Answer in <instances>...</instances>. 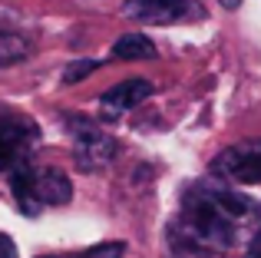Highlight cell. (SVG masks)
I'll list each match as a JSON object with an SVG mask.
<instances>
[{
  "instance_id": "6da1fadb",
  "label": "cell",
  "mask_w": 261,
  "mask_h": 258,
  "mask_svg": "<svg viewBox=\"0 0 261 258\" xmlns=\"http://www.w3.org/2000/svg\"><path fill=\"white\" fill-rule=\"evenodd\" d=\"M261 232V202L228 182H195L169 225L172 258H222Z\"/></svg>"
},
{
  "instance_id": "7a4b0ae2",
  "label": "cell",
  "mask_w": 261,
  "mask_h": 258,
  "mask_svg": "<svg viewBox=\"0 0 261 258\" xmlns=\"http://www.w3.org/2000/svg\"><path fill=\"white\" fill-rule=\"evenodd\" d=\"M10 189L20 202L23 215H37L43 205H66L73 199V186L66 172L53 166H30L20 162L10 169Z\"/></svg>"
},
{
  "instance_id": "3957f363",
  "label": "cell",
  "mask_w": 261,
  "mask_h": 258,
  "mask_svg": "<svg viewBox=\"0 0 261 258\" xmlns=\"http://www.w3.org/2000/svg\"><path fill=\"white\" fill-rule=\"evenodd\" d=\"M66 126H70V142H73V156H76L80 169H86V172H99V169H106L109 162L116 159L119 142H116L106 129L96 126L93 119L70 116Z\"/></svg>"
},
{
  "instance_id": "277c9868",
  "label": "cell",
  "mask_w": 261,
  "mask_h": 258,
  "mask_svg": "<svg viewBox=\"0 0 261 258\" xmlns=\"http://www.w3.org/2000/svg\"><path fill=\"white\" fill-rule=\"evenodd\" d=\"M212 175L228 186H261V139H245L222 149L212 162Z\"/></svg>"
},
{
  "instance_id": "5b68a950",
  "label": "cell",
  "mask_w": 261,
  "mask_h": 258,
  "mask_svg": "<svg viewBox=\"0 0 261 258\" xmlns=\"http://www.w3.org/2000/svg\"><path fill=\"white\" fill-rule=\"evenodd\" d=\"M37 142H40V129L33 119L0 116V169H13L20 162H30V152Z\"/></svg>"
},
{
  "instance_id": "8992f818",
  "label": "cell",
  "mask_w": 261,
  "mask_h": 258,
  "mask_svg": "<svg viewBox=\"0 0 261 258\" xmlns=\"http://www.w3.org/2000/svg\"><path fill=\"white\" fill-rule=\"evenodd\" d=\"M122 13L129 20H136V23L166 27V23H178V20H189V17H202L205 10L195 0H126Z\"/></svg>"
},
{
  "instance_id": "52a82bcc",
  "label": "cell",
  "mask_w": 261,
  "mask_h": 258,
  "mask_svg": "<svg viewBox=\"0 0 261 258\" xmlns=\"http://www.w3.org/2000/svg\"><path fill=\"white\" fill-rule=\"evenodd\" d=\"M152 96V83H146V80H126V83H116L113 90H106L99 96V110H102V119H119L122 113L136 110V106L142 103V99Z\"/></svg>"
},
{
  "instance_id": "ba28073f",
  "label": "cell",
  "mask_w": 261,
  "mask_h": 258,
  "mask_svg": "<svg viewBox=\"0 0 261 258\" xmlns=\"http://www.w3.org/2000/svg\"><path fill=\"white\" fill-rule=\"evenodd\" d=\"M113 53L119 60H155V43L142 33H126V37L116 40Z\"/></svg>"
},
{
  "instance_id": "9c48e42d",
  "label": "cell",
  "mask_w": 261,
  "mask_h": 258,
  "mask_svg": "<svg viewBox=\"0 0 261 258\" xmlns=\"http://www.w3.org/2000/svg\"><path fill=\"white\" fill-rule=\"evenodd\" d=\"M30 50H33V43L23 33L0 30V66H13V63H20V60H27Z\"/></svg>"
},
{
  "instance_id": "30bf717a",
  "label": "cell",
  "mask_w": 261,
  "mask_h": 258,
  "mask_svg": "<svg viewBox=\"0 0 261 258\" xmlns=\"http://www.w3.org/2000/svg\"><path fill=\"white\" fill-rule=\"evenodd\" d=\"M96 66H99L96 60H73V63L63 70V83H80V80L89 76V73H93Z\"/></svg>"
},
{
  "instance_id": "8fae6325",
  "label": "cell",
  "mask_w": 261,
  "mask_h": 258,
  "mask_svg": "<svg viewBox=\"0 0 261 258\" xmlns=\"http://www.w3.org/2000/svg\"><path fill=\"white\" fill-rule=\"evenodd\" d=\"M122 252H126V245H122V242H102V245L83 252L80 258H122Z\"/></svg>"
},
{
  "instance_id": "7c38bea8",
  "label": "cell",
  "mask_w": 261,
  "mask_h": 258,
  "mask_svg": "<svg viewBox=\"0 0 261 258\" xmlns=\"http://www.w3.org/2000/svg\"><path fill=\"white\" fill-rule=\"evenodd\" d=\"M0 258H17V245H13L10 235L0 232Z\"/></svg>"
},
{
  "instance_id": "4fadbf2b",
  "label": "cell",
  "mask_w": 261,
  "mask_h": 258,
  "mask_svg": "<svg viewBox=\"0 0 261 258\" xmlns=\"http://www.w3.org/2000/svg\"><path fill=\"white\" fill-rule=\"evenodd\" d=\"M245 258H261V232L248 242V252H245Z\"/></svg>"
},
{
  "instance_id": "5bb4252c",
  "label": "cell",
  "mask_w": 261,
  "mask_h": 258,
  "mask_svg": "<svg viewBox=\"0 0 261 258\" xmlns=\"http://www.w3.org/2000/svg\"><path fill=\"white\" fill-rule=\"evenodd\" d=\"M218 4H222V7H225V10H235V7H238V4H242V0H218Z\"/></svg>"
},
{
  "instance_id": "9a60e30c",
  "label": "cell",
  "mask_w": 261,
  "mask_h": 258,
  "mask_svg": "<svg viewBox=\"0 0 261 258\" xmlns=\"http://www.w3.org/2000/svg\"><path fill=\"white\" fill-rule=\"evenodd\" d=\"M43 258H57V255H43Z\"/></svg>"
}]
</instances>
